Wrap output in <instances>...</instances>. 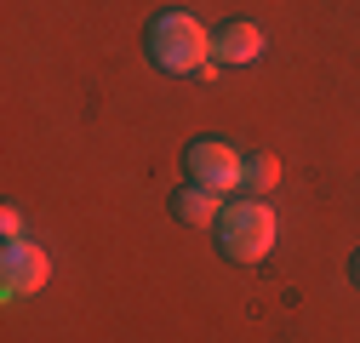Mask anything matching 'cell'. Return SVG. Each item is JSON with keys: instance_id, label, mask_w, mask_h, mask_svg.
Masks as SVG:
<instances>
[{"instance_id": "7a4b0ae2", "label": "cell", "mask_w": 360, "mask_h": 343, "mask_svg": "<svg viewBox=\"0 0 360 343\" xmlns=\"http://www.w3.org/2000/svg\"><path fill=\"white\" fill-rule=\"evenodd\" d=\"M217 246L229 264H263L269 252H275V212H269V200H235L223 206L217 218Z\"/></svg>"}, {"instance_id": "9c48e42d", "label": "cell", "mask_w": 360, "mask_h": 343, "mask_svg": "<svg viewBox=\"0 0 360 343\" xmlns=\"http://www.w3.org/2000/svg\"><path fill=\"white\" fill-rule=\"evenodd\" d=\"M349 269H354V280H360V252H354V264H349Z\"/></svg>"}, {"instance_id": "6da1fadb", "label": "cell", "mask_w": 360, "mask_h": 343, "mask_svg": "<svg viewBox=\"0 0 360 343\" xmlns=\"http://www.w3.org/2000/svg\"><path fill=\"white\" fill-rule=\"evenodd\" d=\"M143 40H149V63L166 75H217L212 69V34L189 12H160Z\"/></svg>"}, {"instance_id": "ba28073f", "label": "cell", "mask_w": 360, "mask_h": 343, "mask_svg": "<svg viewBox=\"0 0 360 343\" xmlns=\"http://www.w3.org/2000/svg\"><path fill=\"white\" fill-rule=\"evenodd\" d=\"M0 229H6V240H23V212L6 206V212H0Z\"/></svg>"}, {"instance_id": "8992f818", "label": "cell", "mask_w": 360, "mask_h": 343, "mask_svg": "<svg viewBox=\"0 0 360 343\" xmlns=\"http://www.w3.org/2000/svg\"><path fill=\"white\" fill-rule=\"evenodd\" d=\"M172 218H184V224H195V229H206V224H217L223 218V200H217V189H200V183H184L172 195Z\"/></svg>"}, {"instance_id": "3957f363", "label": "cell", "mask_w": 360, "mask_h": 343, "mask_svg": "<svg viewBox=\"0 0 360 343\" xmlns=\"http://www.w3.org/2000/svg\"><path fill=\"white\" fill-rule=\"evenodd\" d=\"M184 172H189V183L229 195V189H240L246 160H240L229 143H223V138H195V143H189V155H184Z\"/></svg>"}, {"instance_id": "52a82bcc", "label": "cell", "mask_w": 360, "mask_h": 343, "mask_svg": "<svg viewBox=\"0 0 360 343\" xmlns=\"http://www.w3.org/2000/svg\"><path fill=\"white\" fill-rule=\"evenodd\" d=\"M275 183H281V160H275V155H252L246 172H240V189H246L252 200H263Z\"/></svg>"}, {"instance_id": "5b68a950", "label": "cell", "mask_w": 360, "mask_h": 343, "mask_svg": "<svg viewBox=\"0 0 360 343\" xmlns=\"http://www.w3.org/2000/svg\"><path fill=\"white\" fill-rule=\"evenodd\" d=\"M212 58H217V63H252V58H263V29H257V23L217 29V34H212Z\"/></svg>"}, {"instance_id": "277c9868", "label": "cell", "mask_w": 360, "mask_h": 343, "mask_svg": "<svg viewBox=\"0 0 360 343\" xmlns=\"http://www.w3.org/2000/svg\"><path fill=\"white\" fill-rule=\"evenodd\" d=\"M0 275H6V297L40 292L46 275H52V257L40 252L34 240H6V264H0Z\"/></svg>"}]
</instances>
